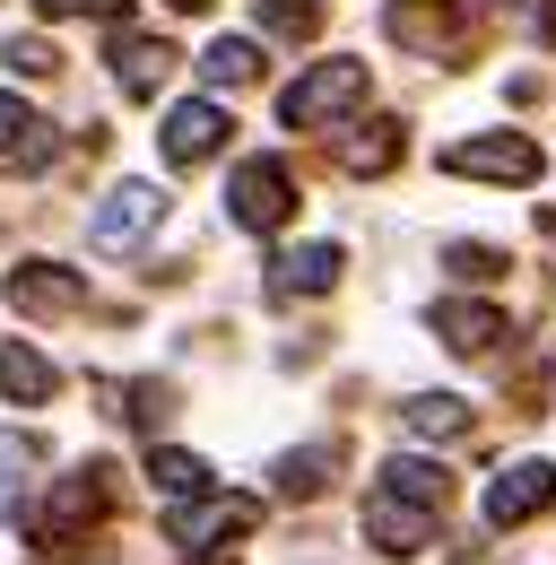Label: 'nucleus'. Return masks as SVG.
<instances>
[{"instance_id":"obj_7","label":"nucleus","mask_w":556,"mask_h":565,"mask_svg":"<svg viewBox=\"0 0 556 565\" xmlns=\"http://www.w3.org/2000/svg\"><path fill=\"white\" fill-rule=\"evenodd\" d=\"M226 131H235V122H226V105L192 96V105H174V114H165V157H174V166H209V157L226 148Z\"/></svg>"},{"instance_id":"obj_1","label":"nucleus","mask_w":556,"mask_h":565,"mask_svg":"<svg viewBox=\"0 0 556 565\" xmlns=\"http://www.w3.org/2000/svg\"><path fill=\"white\" fill-rule=\"evenodd\" d=\"M348 105H365V62H313L278 96V122L287 131H322V122H340Z\"/></svg>"},{"instance_id":"obj_27","label":"nucleus","mask_w":556,"mask_h":565,"mask_svg":"<svg viewBox=\"0 0 556 565\" xmlns=\"http://www.w3.org/2000/svg\"><path fill=\"white\" fill-rule=\"evenodd\" d=\"M174 9H209V0H174Z\"/></svg>"},{"instance_id":"obj_9","label":"nucleus","mask_w":556,"mask_h":565,"mask_svg":"<svg viewBox=\"0 0 556 565\" xmlns=\"http://www.w3.org/2000/svg\"><path fill=\"white\" fill-rule=\"evenodd\" d=\"M53 392H62L53 356L26 349V340H0V401H9V409H35V401H53Z\"/></svg>"},{"instance_id":"obj_2","label":"nucleus","mask_w":556,"mask_h":565,"mask_svg":"<svg viewBox=\"0 0 556 565\" xmlns=\"http://www.w3.org/2000/svg\"><path fill=\"white\" fill-rule=\"evenodd\" d=\"M226 217H235L244 235H278V226L296 217V174H287L278 157H244L235 183H226Z\"/></svg>"},{"instance_id":"obj_20","label":"nucleus","mask_w":556,"mask_h":565,"mask_svg":"<svg viewBox=\"0 0 556 565\" xmlns=\"http://www.w3.org/2000/svg\"><path fill=\"white\" fill-rule=\"evenodd\" d=\"M148 479H157L165 495H201V488H209V461H201V452H174V444H157V452H148Z\"/></svg>"},{"instance_id":"obj_26","label":"nucleus","mask_w":556,"mask_h":565,"mask_svg":"<svg viewBox=\"0 0 556 565\" xmlns=\"http://www.w3.org/2000/svg\"><path fill=\"white\" fill-rule=\"evenodd\" d=\"M261 18H270L278 35H304V26H313V9H287V0H270V9H261Z\"/></svg>"},{"instance_id":"obj_13","label":"nucleus","mask_w":556,"mask_h":565,"mask_svg":"<svg viewBox=\"0 0 556 565\" xmlns=\"http://www.w3.org/2000/svg\"><path fill=\"white\" fill-rule=\"evenodd\" d=\"M87 287H78V270H62V262H26L18 279H9V305H26V313H70Z\"/></svg>"},{"instance_id":"obj_8","label":"nucleus","mask_w":556,"mask_h":565,"mask_svg":"<svg viewBox=\"0 0 556 565\" xmlns=\"http://www.w3.org/2000/svg\"><path fill=\"white\" fill-rule=\"evenodd\" d=\"M157 217H165V192H157V183H122V192H105V210H96V244L122 253V244H139Z\"/></svg>"},{"instance_id":"obj_18","label":"nucleus","mask_w":556,"mask_h":565,"mask_svg":"<svg viewBox=\"0 0 556 565\" xmlns=\"http://www.w3.org/2000/svg\"><path fill=\"white\" fill-rule=\"evenodd\" d=\"M400 148H409V140H400V122H365V131L340 148V166H348V174H392Z\"/></svg>"},{"instance_id":"obj_6","label":"nucleus","mask_w":556,"mask_h":565,"mask_svg":"<svg viewBox=\"0 0 556 565\" xmlns=\"http://www.w3.org/2000/svg\"><path fill=\"white\" fill-rule=\"evenodd\" d=\"M365 540H374L383 557H417V548L435 540V504H409V495H374V504H365Z\"/></svg>"},{"instance_id":"obj_12","label":"nucleus","mask_w":556,"mask_h":565,"mask_svg":"<svg viewBox=\"0 0 556 565\" xmlns=\"http://www.w3.org/2000/svg\"><path fill=\"white\" fill-rule=\"evenodd\" d=\"M105 504H114V470H78V479H62V488H53V513H44V531H53V540H62V531H87Z\"/></svg>"},{"instance_id":"obj_21","label":"nucleus","mask_w":556,"mask_h":565,"mask_svg":"<svg viewBox=\"0 0 556 565\" xmlns=\"http://www.w3.org/2000/svg\"><path fill=\"white\" fill-rule=\"evenodd\" d=\"M253 71H261V53H253L244 35H217V44L201 53V78H209V87H244Z\"/></svg>"},{"instance_id":"obj_15","label":"nucleus","mask_w":556,"mask_h":565,"mask_svg":"<svg viewBox=\"0 0 556 565\" xmlns=\"http://www.w3.org/2000/svg\"><path fill=\"white\" fill-rule=\"evenodd\" d=\"M383 495H409V504H435V513H443L452 479H443V461H417V452H400V461H383Z\"/></svg>"},{"instance_id":"obj_5","label":"nucleus","mask_w":556,"mask_h":565,"mask_svg":"<svg viewBox=\"0 0 556 565\" xmlns=\"http://www.w3.org/2000/svg\"><path fill=\"white\" fill-rule=\"evenodd\" d=\"M548 504H556V461H513V470H495V488H487V522L513 531V522H539Z\"/></svg>"},{"instance_id":"obj_19","label":"nucleus","mask_w":556,"mask_h":565,"mask_svg":"<svg viewBox=\"0 0 556 565\" xmlns=\"http://www.w3.org/2000/svg\"><path fill=\"white\" fill-rule=\"evenodd\" d=\"M331 470H340V452H331V444H304V452L278 461V495H322V488H331Z\"/></svg>"},{"instance_id":"obj_22","label":"nucleus","mask_w":556,"mask_h":565,"mask_svg":"<svg viewBox=\"0 0 556 565\" xmlns=\"http://www.w3.org/2000/svg\"><path fill=\"white\" fill-rule=\"evenodd\" d=\"M35 461H44V452H35L26 435H0V513L18 504V470H35Z\"/></svg>"},{"instance_id":"obj_24","label":"nucleus","mask_w":556,"mask_h":565,"mask_svg":"<svg viewBox=\"0 0 556 565\" xmlns=\"http://www.w3.org/2000/svg\"><path fill=\"white\" fill-rule=\"evenodd\" d=\"M9 71H26V78H53V71H62V53H53L44 35H18V44H9Z\"/></svg>"},{"instance_id":"obj_11","label":"nucleus","mask_w":556,"mask_h":565,"mask_svg":"<svg viewBox=\"0 0 556 565\" xmlns=\"http://www.w3.org/2000/svg\"><path fill=\"white\" fill-rule=\"evenodd\" d=\"M340 287V244H296L270 262V296H322Z\"/></svg>"},{"instance_id":"obj_16","label":"nucleus","mask_w":556,"mask_h":565,"mask_svg":"<svg viewBox=\"0 0 556 565\" xmlns=\"http://www.w3.org/2000/svg\"><path fill=\"white\" fill-rule=\"evenodd\" d=\"M53 140H44V122L18 105V96H0V166H44Z\"/></svg>"},{"instance_id":"obj_10","label":"nucleus","mask_w":556,"mask_h":565,"mask_svg":"<svg viewBox=\"0 0 556 565\" xmlns=\"http://www.w3.org/2000/svg\"><path fill=\"white\" fill-rule=\"evenodd\" d=\"M114 78H122V96H157L174 78V44L165 35H114Z\"/></svg>"},{"instance_id":"obj_17","label":"nucleus","mask_w":556,"mask_h":565,"mask_svg":"<svg viewBox=\"0 0 556 565\" xmlns=\"http://www.w3.org/2000/svg\"><path fill=\"white\" fill-rule=\"evenodd\" d=\"M400 418H409V435H426V444H452V435H470V401H452V392H417Z\"/></svg>"},{"instance_id":"obj_4","label":"nucleus","mask_w":556,"mask_h":565,"mask_svg":"<svg viewBox=\"0 0 556 565\" xmlns=\"http://www.w3.org/2000/svg\"><path fill=\"white\" fill-rule=\"evenodd\" d=\"M443 174H479V183H539V148L522 131H479V140L443 148Z\"/></svg>"},{"instance_id":"obj_14","label":"nucleus","mask_w":556,"mask_h":565,"mask_svg":"<svg viewBox=\"0 0 556 565\" xmlns=\"http://www.w3.org/2000/svg\"><path fill=\"white\" fill-rule=\"evenodd\" d=\"M435 331H443V349L487 356L495 340H504V313H495V305H435Z\"/></svg>"},{"instance_id":"obj_25","label":"nucleus","mask_w":556,"mask_h":565,"mask_svg":"<svg viewBox=\"0 0 556 565\" xmlns=\"http://www.w3.org/2000/svg\"><path fill=\"white\" fill-rule=\"evenodd\" d=\"M452 270H461V279H495V270H504V262H495V253H487V244H452Z\"/></svg>"},{"instance_id":"obj_23","label":"nucleus","mask_w":556,"mask_h":565,"mask_svg":"<svg viewBox=\"0 0 556 565\" xmlns=\"http://www.w3.org/2000/svg\"><path fill=\"white\" fill-rule=\"evenodd\" d=\"M44 18H105V26H122L131 18V0H35Z\"/></svg>"},{"instance_id":"obj_3","label":"nucleus","mask_w":556,"mask_h":565,"mask_svg":"<svg viewBox=\"0 0 556 565\" xmlns=\"http://www.w3.org/2000/svg\"><path fill=\"white\" fill-rule=\"evenodd\" d=\"M253 522H261V495H209L201 488V495H183V504L165 513V540L192 548V557H209L217 540H244Z\"/></svg>"}]
</instances>
